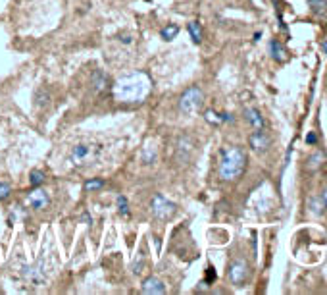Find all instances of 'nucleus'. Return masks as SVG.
I'll return each instance as SVG.
<instances>
[{
  "instance_id": "f257e3e1",
  "label": "nucleus",
  "mask_w": 327,
  "mask_h": 295,
  "mask_svg": "<svg viewBox=\"0 0 327 295\" xmlns=\"http://www.w3.org/2000/svg\"><path fill=\"white\" fill-rule=\"evenodd\" d=\"M152 91V79L147 71H131L121 76L112 85V95L118 103L139 104L147 101Z\"/></svg>"
},
{
  "instance_id": "f03ea898",
  "label": "nucleus",
  "mask_w": 327,
  "mask_h": 295,
  "mask_svg": "<svg viewBox=\"0 0 327 295\" xmlns=\"http://www.w3.org/2000/svg\"><path fill=\"white\" fill-rule=\"evenodd\" d=\"M247 153L241 147H227L222 153L220 160V178L224 182H235L239 180L247 168Z\"/></svg>"
},
{
  "instance_id": "7ed1b4c3",
  "label": "nucleus",
  "mask_w": 327,
  "mask_h": 295,
  "mask_svg": "<svg viewBox=\"0 0 327 295\" xmlns=\"http://www.w3.org/2000/svg\"><path fill=\"white\" fill-rule=\"evenodd\" d=\"M202 104H204V93L198 85L185 89L183 95L179 96V110L183 114H187V116L197 114L202 108Z\"/></svg>"
},
{
  "instance_id": "20e7f679",
  "label": "nucleus",
  "mask_w": 327,
  "mask_h": 295,
  "mask_svg": "<svg viewBox=\"0 0 327 295\" xmlns=\"http://www.w3.org/2000/svg\"><path fill=\"white\" fill-rule=\"evenodd\" d=\"M150 212H152V216H154L156 220L166 222V220L173 218V214L177 212V205L158 193V195H154L152 201H150Z\"/></svg>"
},
{
  "instance_id": "39448f33",
  "label": "nucleus",
  "mask_w": 327,
  "mask_h": 295,
  "mask_svg": "<svg viewBox=\"0 0 327 295\" xmlns=\"http://www.w3.org/2000/svg\"><path fill=\"white\" fill-rule=\"evenodd\" d=\"M100 153V145H75V147L71 149V162L75 166H83L87 162H91V160H95L96 155Z\"/></svg>"
},
{
  "instance_id": "423d86ee",
  "label": "nucleus",
  "mask_w": 327,
  "mask_h": 295,
  "mask_svg": "<svg viewBox=\"0 0 327 295\" xmlns=\"http://www.w3.org/2000/svg\"><path fill=\"white\" fill-rule=\"evenodd\" d=\"M249 274H250L249 262L242 259L233 260L231 264H229V270H227V276H229V282H231L233 286H242L249 280Z\"/></svg>"
},
{
  "instance_id": "0eeeda50",
  "label": "nucleus",
  "mask_w": 327,
  "mask_h": 295,
  "mask_svg": "<svg viewBox=\"0 0 327 295\" xmlns=\"http://www.w3.org/2000/svg\"><path fill=\"white\" fill-rule=\"evenodd\" d=\"M249 143L254 153H266L267 149H269V143H271V141H269V135H267L264 130H256L250 135Z\"/></svg>"
},
{
  "instance_id": "6e6552de",
  "label": "nucleus",
  "mask_w": 327,
  "mask_h": 295,
  "mask_svg": "<svg viewBox=\"0 0 327 295\" xmlns=\"http://www.w3.org/2000/svg\"><path fill=\"white\" fill-rule=\"evenodd\" d=\"M48 201H50V197H48V193L44 189H41L39 185L35 187L29 195H27V203H29V207L35 208V210H41V208H44L46 205H48Z\"/></svg>"
},
{
  "instance_id": "1a4fd4ad",
  "label": "nucleus",
  "mask_w": 327,
  "mask_h": 295,
  "mask_svg": "<svg viewBox=\"0 0 327 295\" xmlns=\"http://www.w3.org/2000/svg\"><path fill=\"white\" fill-rule=\"evenodd\" d=\"M143 293H147V295H162V293H166V286H164V282L160 280V278H156V276H150V278H147L145 282H143Z\"/></svg>"
},
{
  "instance_id": "9d476101",
  "label": "nucleus",
  "mask_w": 327,
  "mask_h": 295,
  "mask_svg": "<svg viewBox=\"0 0 327 295\" xmlns=\"http://www.w3.org/2000/svg\"><path fill=\"white\" fill-rule=\"evenodd\" d=\"M244 118H247V121L252 126V130H264V118H262L260 110H256V108H247V110H244Z\"/></svg>"
},
{
  "instance_id": "9b49d317",
  "label": "nucleus",
  "mask_w": 327,
  "mask_h": 295,
  "mask_svg": "<svg viewBox=\"0 0 327 295\" xmlns=\"http://www.w3.org/2000/svg\"><path fill=\"white\" fill-rule=\"evenodd\" d=\"M269 54H271V58L277 62H285L287 60V48H285L283 44L279 43L277 39H274V41H269Z\"/></svg>"
},
{
  "instance_id": "f8f14e48",
  "label": "nucleus",
  "mask_w": 327,
  "mask_h": 295,
  "mask_svg": "<svg viewBox=\"0 0 327 295\" xmlns=\"http://www.w3.org/2000/svg\"><path fill=\"white\" fill-rule=\"evenodd\" d=\"M195 147V141L190 137H181L179 139V145H177V158L181 160H187L190 155V151Z\"/></svg>"
},
{
  "instance_id": "ddd939ff",
  "label": "nucleus",
  "mask_w": 327,
  "mask_h": 295,
  "mask_svg": "<svg viewBox=\"0 0 327 295\" xmlns=\"http://www.w3.org/2000/svg\"><path fill=\"white\" fill-rule=\"evenodd\" d=\"M91 85H93V89H95L96 93H102L104 89L110 85V83H108V78H106V73H104L102 69H96L95 73H93Z\"/></svg>"
},
{
  "instance_id": "4468645a",
  "label": "nucleus",
  "mask_w": 327,
  "mask_h": 295,
  "mask_svg": "<svg viewBox=\"0 0 327 295\" xmlns=\"http://www.w3.org/2000/svg\"><path fill=\"white\" fill-rule=\"evenodd\" d=\"M187 29H189V35H190V39H193V43L195 44L202 43V39H204V29L200 26V21H190L189 26H187Z\"/></svg>"
},
{
  "instance_id": "2eb2a0df",
  "label": "nucleus",
  "mask_w": 327,
  "mask_h": 295,
  "mask_svg": "<svg viewBox=\"0 0 327 295\" xmlns=\"http://www.w3.org/2000/svg\"><path fill=\"white\" fill-rule=\"evenodd\" d=\"M310 4L312 12L321 19H327V0H306Z\"/></svg>"
},
{
  "instance_id": "dca6fc26",
  "label": "nucleus",
  "mask_w": 327,
  "mask_h": 295,
  "mask_svg": "<svg viewBox=\"0 0 327 295\" xmlns=\"http://www.w3.org/2000/svg\"><path fill=\"white\" fill-rule=\"evenodd\" d=\"M323 162H325V153H323V151H316V153H312L310 158H308L306 168H308V170H318V168H321Z\"/></svg>"
},
{
  "instance_id": "f3484780",
  "label": "nucleus",
  "mask_w": 327,
  "mask_h": 295,
  "mask_svg": "<svg viewBox=\"0 0 327 295\" xmlns=\"http://www.w3.org/2000/svg\"><path fill=\"white\" fill-rule=\"evenodd\" d=\"M177 33H179V27L175 26V23H170V26L162 27V31H160L164 41H173V39L177 37Z\"/></svg>"
},
{
  "instance_id": "a211bd4d",
  "label": "nucleus",
  "mask_w": 327,
  "mask_h": 295,
  "mask_svg": "<svg viewBox=\"0 0 327 295\" xmlns=\"http://www.w3.org/2000/svg\"><path fill=\"white\" fill-rule=\"evenodd\" d=\"M44 182V172L43 170H33V172L29 174V183L37 187V185H41Z\"/></svg>"
},
{
  "instance_id": "6ab92c4d",
  "label": "nucleus",
  "mask_w": 327,
  "mask_h": 295,
  "mask_svg": "<svg viewBox=\"0 0 327 295\" xmlns=\"http://www.w3.org/2000/svg\"><path fill=\"white\" fill-rule=\"evenodd\" d=\"M100 187H104V180H87L85 183H83V189L85 191H98Z\"/></svg>"
},
{
  "instance_id": "aec40b11",
  "label": "nucleus",
  "mask_w": 327,
  "mask_h": 295,
  "mask_svg": "<svg viewBox=\"0 0 327 295\" xmlns=\"http://www.w3.org/2000/svg\"><path fill=\"white\" fill-rule=\"evenodd\" d=\"M204 118H206L210 124H214V126L224 124V120H222V114H215L214 110H206V112H204Z\"/></svg>"
},
{
  "instance_id": "412c9836",
  "label": "nucleus",
  "mask_w": 327,
  "mask_h": 295,
  "mask_svg": "<svg viewBox=\"0 0 327 295\" xmlns=\"http://www.w3.org/2000/svg\"><path fill=\"white\" fill-rule=\"evenodd\" d=\"M145 264H147V260H145V255H143V253H139L137 260L133 262V272H135V274H141V272H143V268H145Z\"/></svg>"
},
{
  "instance_id": "4be33fe9",
  "label": "nucleus",
  "mask_w": 327,
  "mask_h": 295,
  "mask_svg": "<svg viewBox=\"0 0 327 295\" xmlns=\"http://www.w3.org/2000/svg\"><path fill=\"white\" fill-rule=\"evenodd\" d=\"M118 208H120L121 216H127V214H129V205H127V199H125L123 195L118 197Z\"/></svg>"
},
{
  "instance_id": "5701e85b",
  "label": "nucleus",
  "mask_w": 327,
  "mask_h": 295,
  "mask_svg": "<svg viewBox=\"0 0 327 295\" xmlns=\"http://www.w3.org/2000/svg\"><path fill=\"white\" fill-rule=\"evenodd\" d=\"M12 193V185L8 182H0V201H6Z\"/></svg>"
},
{
  "instance_id": "b1692460",
  "label": "nucleus",
  "mask_w": 327,
  "mask_h": 295,
  "mask_svg": "<svg viewBox=\"0 0 327 295\" xmlns=\"http://www.w3.org/2000/svg\"><path fill=\"white\" fill-rule=\"evenodd\" d=\"M215 280V272H214V268H212V266H210V268H208V278H206V284H210V282H214Z\"/></svg>"
},
{
  "instance_id": "393cba45",
  "label": "nucleus",
  "mask_w": 327,
  "mask_h": 295,
  "mask_svg": "<svg viewBox=\"0 0 327 295\" xmlns=\"http://www.w3.org/2000/svg\"><path fill=\"white\" fill-rule=\"evenodd\" d=\"M306 143H308V145H314V143H316V133H308V137H306Z\"/></svg>"
},
{
  "instance_id": "a878e982",
  "label": "nucleus",
  "mask_w": 327,
  "mask_h": 295,
  "mask_svg": "<svg viewBox=\"0 0 327 295\" xmlns=\"http://www.w3.org/2000/svg\"><path fill=\"white\" fill-rule=\"evenodd\" d=\"M321 199H323V205L327 207V187L323 189V193H321Z\"/></svg>"
},
{
  "instance_id": "bb28decb",
  "label": "nucleus",
  "mask_w": 327,
  "mask_h": 295,
  "mask_svg": "<svg viewBox=\"0 0 327 295\" xmlns=\"http://www.w3.org/2000/svg\"><path fill=\"white\" fill-rule=\"evenodd\" d=\"M323 51L327 52V41H325V43H323Z\"/></svg>"
}]
</instances>
